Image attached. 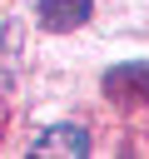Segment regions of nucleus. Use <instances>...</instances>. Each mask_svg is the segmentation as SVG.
I'll return each instance as SVG.
<instances>
[{
    "mask_svg": "<svg viewBox=\"0 0 149 159\" xmlns=\"http://www.w3.org/2000/svg\"><path fill=\"white\" fill-rule=\"evenodd\" d=\"M104 94L119 99V104L149 99V60H124V65L104 70Z\"/></svg>",
    "mask_w": 149,
    "mask_h": 159,
    "instance_id": "f257e3e1",
    "label": "nucleus"
},
{
    "mask_svg": "<svg viewBox=\"0 0 149 159\" xmlns=\"http://www.w3.org/2000/svg\"><path fill=\"white\" fill-rule=\"evenodd\" d=\"M89 15H94V0H35V20L45 30H55V35L79 30Z\"/></svg>",
    "mask_w": 149,
    "mask_h": 159,
    "instance_id": "f03ea898",
    "label": "nucleus"
},
{
    "mask_svg": "<svg viewBox=\"0 0 149 159\" xmlns=\"http://www.w3.org/2000/svg\"><path fill=\"white\" fill-rule=\"evenodd\" d=\"M35 154H65V159L89 154V134H84L79 124H50V129L35 139Z\"/></svg>",
    "mask_w": 149,
    "mask_h": 159,
    "instance_id": "7ed1b4c3",
    "label": "nucleus"
}]
</instances>
